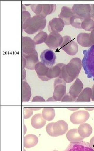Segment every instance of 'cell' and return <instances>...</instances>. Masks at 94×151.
<instances>
[{"mask_svg":"<svg viewBox=\"0 0 94 151\" xmlns=\"http://www.w3.org/2000/svg\"><path fill=\"white\" fill-rule=\"evenodd\" d=\"M82 67L81 59L78 58H73L68 64H64L62 67L61 73L58 77L63 79L66 83H72L78 76Z\"/></svg>","mask_w":94,"mask_h":151,"instance_id":"cell-1","label":"cell"},{"mask_svg":"<svg viewBox=\"0 0 94 151\" xmlns=\"http://www.w3.org/2000/svg\"><path fill=\"white\" fill-rule=\"evenodd\" d=\"M84 58L82 64L88 78L93 77L94 80V45L88 50L83 51Z\"/></svg>","mask_w":94,"mask_h":151,"instance_id":"cell-2","label":"cell"},{"mask_svg":"<svg viewBox=\"0 0 94 151\" xmlns=\"http://www.w3.org/2000/svg\"><path fill=\"white\" fill-rule=\"evenodd\" d=\"M46 17L40 15H37L31 17L26 29H24L26 33L33 35L38 32H41L46 24Z\"/></svg>","mask_w":94,"mask_h":151,"instance_id":"cell-3","label":"cell"},{"mask_svg":"<svg viewBox=\"0 0 94 151\" xmlns=\"http://www.w3.org/2000/svg\"><path fill=\"white\" fill-rule=\"evenodd\" d=\"M63 37V41L60 45V49L64 51L67 54L75 56L78 51L77 43L72 40L69 36H65Z\"/></svg>","mask_w":94,"mask_h":151,"instance_id":"cell-4","label":"cell"},{"mask_svg":"<svg viewBox=\"0 0 94 151\" xmlns=\"http://www.w3.org/2000/svg\"><path fill=\"white\" fill-rule=\"evenodd\" d=\"M65 81L62 78L58 77L54 83V92L53 97L56 102L61 101L62 99L66 94V88Z\"/></svg>","mask_w":94,"mask_h":151,"instance_id":"cell-5","label":"cell"},{"mask_svg":"<svg viewBox=\"0 0 94 151\" xmlns=\"http://www.w3.org/2000/svg\"><path fill=\"white\" fill-rule=\"evenodd\" d=\"M72 9L75 15L84 19L91 18V5L87 4H76L73 5Z\"/></svg>","mask_w":94,"mask_h":151,"instance_id":"cell-6","label":"cell"},{"mask_svg":"<svg viewBox=\"0 0 94 151\" xmlns=\"http://www.w3.org/2000/svg\"><path fill=\"white\" fill-rule=\"evenodd\" d=\"M41 62L48 67H52L56 63V55L51 49H46L43 51L40 55Z\"/></svg>","mask_w":94,"mask_h":151,"instance_id":"cell-7","label":"cell"},{"mask_svg":"<svg viewBox=\"0 0 94 151\" xmlns=\"http://www.w3.org/2000/svg\"><path fill=\"white\" fill-rule=\"evenodd\" d=\"M63 41V37L60 34L52 32L48 36L45 43L50 49H56L60 46Z\"/></svg>","mask_w":94,"mask_h":151,"instance_id":"cell-8","label":"cell"},{"mask_svg":"<svg viewBox=\"0 0 94 151\" xmlns=\"http://www.w3.org/2000/svg\"><path fill=\"white\" fill-rule=\"evenodd\" d=\"M89 113L84 110H80L71 114L70 120L74 124L79 125L84 123L89 118Z\"/></svg>","mask_w":94,"mask_h":151,"instance_id":"cell-9","label":"cell"},{"mask_svg":"<svg viewBox=\"0 0 94 151\" xmlns=\"http://www.w3.org/2000/svg\"><path fill=\"white\" fill-rule=\"evenodd\" d=\"M36 45L34 40L31 38L23 36L22 55H30L35 52Z\"/></svg>","mask_w":94,"mask_h":151,"instance_id":"cell-10","label":"cell"},{"mask_svg":"<svg viewBox=\"0 0 94 151\" xmlns=\"http://www.w3.org/2000/svg\"><path fill=\"white\" fill-rule=\"evenodd\" d=\"M63 151H94L90 144L84 141L71 143Z\"/></svg>","mask_w":94,"mask_h":151,"instance_id":"cell-11","label":"cell"},{"mask_svg":"<svg viewBox=\"0 0 94 151\" xmlns=\"http://www.w3.org/2000/svg\"><path fill=\"white\" fill-rule=\"evenodd\" d=\"M65 24L61 19L54 18L49 22L48 25V30L51 33H59L63 31Z\"/></svg>","mask_w":94,"mask_h":151,"instance_id":"cell-12","label":"cell"},{"mask_svg":"<svg viewBox=\"0 0 94 151\" xmlns=\"http://www.w3.org/2000/svg\"><path fill=\"white\" fill-rule=\"evenodd\" d=\"M84 84L81 81L77 78L72 86H71L68 93L73 99L76 100L78 96L83 91Z\"/></svg>","mask_w":94,"mask_h":151,"instance_id":"cell-13","label":"cell"},{"mask_svg":"<svg viewBox=\"0 0 94 151\" xmlns=\"http://www.w3.org/2000/svg\"><path fill=\"white\" fill-rule=\"evenodd\" d=\"M26 60V68L30 70H35V67L39 62L38 55L37 51L30 55H22Z\"/></svg>","mask_w":94,"mask_h":151,"instance_id":"cell-14","label":"cell"},{"mask_svg":"<svg viewBox=\"0 0 94 151\" xmlns=\"http://www.w3.org/2000/svg\"><path fill=\"white\" fill-rule=\"evenodd\" d=\"M49 67H47L41 62H39L35 67L36 73L39 79L42 81H49L47 78L46 75L49 69Z\"/></svg>","mask_w":94,"mask_h":151,"instance_id":"cell-15","label":"cell"},{"mask_svg":"<svg viewBox=\"0 0 94 151\" xmlns=\"http://www.w3.org/2000/svg\"><path fill=\"white\" fill-rule=\"evenodd\" d=\"M68 129V124L64 120H60L55 122L53 126V131L58 137L65 134Z\"/></svg>","mask_w":94,"mask_h":151,"instance_id":"cell-16","label":"cell"},{"mask_svg":"<svg viewBox=\"0 0 94 151\" xmlns=\"http://www.w3.org/2000/svg\"><path fill=\"white\" fill-rule=\"evenodd\" d=\"M74 13L71 8L64 6L61 8V12L59 14V18L63 21L65 25H70V19L71 17L75 15Z\"/></svg>","mask_w":94,"mask_h":151,"instance_id":"cell-17","label":"cell"},{"mask_svg":"<svg viewBox=\"0 0 94 151\" xmlns=\"http://www.w3.org/2000/svg\"><path fill=\"white\" fill-rule=\"evenodd\" d=\"M31 122L33 128L38 129H41L45 126L46 121L43 118L42 114L37 113L32 117Z\"/></svg>","mask_w":94,"mask_h":151,"instance_id":"cell-18","label":"cell"},{"mask_svg":"<svg viewBox=\"0 0 94 151\" xmlns=\"http://www.w3.org/2000/svg\"><path fill=\"white\" fill-rule=\"evenodd\" d=\"M77 42L83 47H90L93 45L90 38V33H80L77 37Z\"/></svg>","mask_w":94,"mask_h":151,"instance_id":"cell-19","label":"cell"},{"mask_svg":"<svg viewBox=\"0 0 94 151\" xmlns=\"http://www.w3.org/2000/svg\"><path fill=\"white\" fill-rule=\"evenodd\" d=\"M64 64L63 63H59L56 65L50 67L47 74V78L50 80L53 78L58 77L61 73L62 67Z\"/></svg>","mask_w":94,"mask_h":151,"instance_id":"cell-20","label":"cell"},{"mask_svg":"<svg viewBox=\"0 0 94 151\" xmlns=\"http://www.w3.org/2000/svg\"><path fill=\"white\" fill-rule=\"evenodd\" d=\"M92 128L90 125L88 123L80 124L78 128V131L80 137L83 138L89 137L92 133Z\"/></svg>","mask_w":94,"mask_h":151,"instance_id":"cell-21","label":"cell"},{"mask_svg":"<svg viewBox=\"0 0 94 151\" xmlns=\"http://www.w3.org/2000/svg\"><path fill=\"white\" fill-rule=\"evenodd\" d=\"M67 139L71 143H77L83 141L84 138L80 137L78 129H72L68 131L66 134Z\"/></svg>","mask_w":94,"mask_h":151,"instance_id":"cell-22","label":"cell"},{"mask_svg":"<svg viewBox=\"0 0 94 151\" xmlns=\"http://www.w3.org/2000/svg\"><path fill=\"white\" fill-rule=\"evenodd\" d=\"M38 139L37 136L33 134L27 135L24 137V145L25 148L29 149L37 145Z\"/></svg>","mask_w":94,"mask_h":151,"instance_id":"cell-23","label":"cell"},{"mask_svg":"<svg viewBox=\"0 0 94 151\" xmlns=\"http://www.w3.org/2000/svg\"><path fill=\"white\" fill-rule=\"evenodd\" d=\"M92 95V89L89 87L85 88L78 96L76 102H90Z\"/></svg>","mask_w":94,"mask_h":151,"instance_id":"cell-24","label":"cell"},{"mask_svg":"<svg viewBox=\"0 0 94 151\" xmlns=\"http://www.w3.org/2000/svg\"><path fill=\"white\" fill-rule=\"evenodd\" d=\"M31 95V90L30 86L26 81H23L22 102H29Z\"/></svg>","mask_w":94,"mask_h":151,"instance_id":"cell-25","label":"cell"},{"mask_svg":"<svg viewBox=\"0 0 94 151\" xmlns=\"http://www.w3.org/2000/svg\"><path fill=\"white\" fill-rule=\"evenodd\" d=\"M56 4H42L41 12L40 15L46 17L47 15L52 14L56 11Z\"/></svg>","mask_w":94,"mask_h":151,"instance_id":"cell-26","label":"cell"},{"mask_svg":"<svg viewBox=\"0 0 94 151\" xmlns=\"http://www.w3.org/2000/svg\"><path fill=\"white\" fill-rule=\"evenodd\" d=\"M42 115L46 120H53L56 116L54 109L53 108H45L43 109Z\"/></svg>","mask_w":94,"mask_h":151,"instance_id":"cell-27","label":"cell"},{"mask_svg":"<svg viewBox=\"0 0 94 151\" xmlns=\"http://www.w3.org/2000/svg\"><path fill=\"white\" fill-rule=\"evenodd\" d=\"M84 19L76 15L72 16L70 19V24L72 26L78 29H82L81 25Z\"/></svg>","mask_w":94,"mask_h":151,"instance_id":"cell-28","label":"cell"},{"mask_svg":"<svg viewBox=\"0 0 94 151\" xmlns=\"http://www.w3.org/2000/svg\"><path fill=\"white\" fill-rule=\"evenodd\" d=\"M81 28L85 30L92 32L94 29V21L92 19H84L81 25Z\"/></svg>","mask_w":94,"mask_h":151,"instance_id":"cell-29","label":"cell"},{"mask_svg":"<svg viewBox=\"0 0 94 151\" xmlns=\"http://www.w3.org/2000/svg\"><path fill=\"white\" fill-rule=\"evenodd\" d=\"M48 36V35L46 32L41 31L35 36L33 40H34L36 45H38L45 42Z\"/></svg>","mask_w":94,"mask_h":151,"instance_id":"cell-30","label":"cell"},{"mask_svg":"<svg viewBox=\"0 0 94 151\" xmlns=\"http://www.w3.org/2000/svg\"><path fill=\"white\" fill-rule=\"evenodd\" d=\"M23 29H26L28 23L31 18V14L29 12L27 11H22Z\"/></svg>","mask_w":94,"mask_h":151,"instance_id":"cell-31","label":"cell"},{"mask_svg":"<svg viewBox=\"0 0 94 151\" xmlns=\"http://www.w3.org/2000/svg\"><path fill=\"white\" fill-rule=\"evenodd\" d=\"M54 123L55 122H51L48 124L46 125V130L47 133L49 136L52 137H58V136L55 134L53 130V126Z\"/></svg>","mask_w":94,"mask_h":151,"instance_id":"cell-32","label":"cell"},{"mask_svg":"<svg viewBox=\"0 0 94 151\" xmlns=\"http://www.w3.org/2000/svg\"><path fill=\"white\" fill-rule=\"evenodd\" d=\"M30 7L33 13L37 15H40L41 12L42 4H31Z\"/></svg>","mask_w":94,"mask_h":151,"instance_id":"cell-33","label":"cell"},{"mask_svg":"<svg viewBox=\"0 0 94 151\" xmlns=\"http://www.w3.org/2000/svg\"><path fill=\"white\" fill-rule=\"evenodd\" d=\"M33 113V111L31 108H24V118L25 119H28L30 118Z\"/></svg>","mask_w":94,"mask_h":151,"instance_id":"cell-34","label":"cell"},{"mask_svg":"<svg viewBox=\"0 0 94 151\" xmlns=\"http://www.w3.org/2000/svg\"><path fill=\"white\" fill-rule=\"evenodd\" d=\"M76 101L73 99V98L70 95L69 93L66 94L61 101V102H74Z\"/></svg>","mask_w":94,"mask_h":151,"instance_id":"cell-35","label":"cell"},{"mask_svg":"<svg viewBox=\"0 0 94 151\" xmlns=\"http://www.w3.org/2000/svg\"><path fill=\"white\" fill-rule=\"evenodd\" d=\"M46 101L43 97L40 96L34 97L32 99V102H45Z\"/></svg>","mask_w":94,"mask_h":151,"instance_id":"cell-36","label":"cell"},{"mask_svg":"<svg viewBox=\"0 0 94 151\" xmlns=\"http://www.w3.org/2000/svg\"><path fill=\"white\" fill-rule=\"evenodd\" d=\"M91 18L94 21V4L91 5Z\"/></svg>","mask_w":94,"mask_h":151,"instance_id":"cell-37","label":"cell"},{"mask_svg":"<svg viewBox=\"0 0 94 151\" xmlns=\"http://www.w3.org/2000/svg\"><path fill=\"white\" fill-rule=\"evenodd\" d=\"M90 35L91 41L93 45H94V29L91 32V33H90Z\"/></svg>","mask_w":94,"mask_h":151,"instance_id":"cell-38","label":"cell"},{"mask_svg":"<svg viewBox=\"0 0 94 151\" xmlns=\"http://www.w3.org/2000/svg\"><path fill=\"white\" fill-rule=\"evenodd\" d=\"M22 68L23 69H24L26 67V59H25V58L24 57V56H22Z\"/></svg>","mask_w":94,"mask_h":151,"instance_id":"cell-39","label":"cell"},{"mask_svg":"<svg viewBox=\"0 0 94 151\" xmlns=\"http://www.w3.org/2000/svg\"><path fill=\"white\" fill-rule=\"evenodd\" d=\"M90 145L94 150V137H92L90 142Z\"/></svg>","mask_w":94,"mask_h":151,"instance_id":"cell-40","label":"cell"},{"mask_svg":"<svg viewBox=\"0 0 94 151\" xmlns=\"http://www.w3.org/2000/svg\"><path fill=\"white\" fill-rule=\"evenodd\" d=\"M22 73L23 81H24L25 79V78H26V71L25 70V69H23Z\"/></svg>","mask_w":94,"mask_h":151,"instance_id":"cell-41","label":"cell"},{"mask_svg":"<svg viewBox=\"0 0 94 151\" xmlns=\"http://www.w3.org/2000/svg\"><path fill=\"white\" fill-rule=\"evenodd\" d=\"M47 102H56V101L54 99L53 97L48 98L46 101Z\"/></svg>","mask_w":94,"mask_h":151,"instance_id":"cell-42","label":"cell"},{"mask_svg":"<svg viewBox=\"0 0 94 151\" xmlns=\"http://www.w3.org/2000/svg\"><path fill=\"white\" fill-rule=\"evenodd\" d=\"M92 97H91V99H92V100L94 102V84L92 88Z\"/></svg>","mask_w":94,"mask_h":151,"instance_id":"cell-43","label":"cell"},{"mask_svg":"<svg viewBox=\"0 0 94 151\" xmlns=\"http://www.w3.org/2000/svg\"><path fill=\"white\" fill-rule=\"evenodd\" d=\"M68 110H71V111H76V110H78V109H80V108H68Z\"/></svg>","mask_w":94,"mask_h":151,"instance_id":"cell-44","label":"cell"},{"mask_svg":"<svg viewBox=\"0 0 94 151\" xmlns=\"http://www.w3.org/2000/svg\"><path fill=\"white\" fill-rule=\"evenodd\" d=\"M33 111H38V110H41V108H31Z\"/></svg>","mask_w":94,"mask_h":151,"instance_id":"cell-45","label":"cell"},{"mask_svg":"<svg viewBox=\"0 0 94 151\" xmlns=\"http://www.w3.org/2000/svg\"><path fill=\"white\" fill-rule=\"evenodd\" d=\"M85 109L86 110H88V111H92V110H94V108H85Z\"/></svg>","mask_w":94,"mask_h":151,"instance_id":"cell-46","label":"cell"},{"mask_svg":"<svg viewBox=\"0 0 94 151\" xmlns=\"http://www.w3.org/2000/svg\"><path fill=\"white\" fill-rule=\"evenodd\" d=\"M24 134H26L27 132V128L26 127V125H24Z\"/></svg>","mask_w":94,"mask_h":151,"instance_id":"cell-47","label":"cell"},{"mask_svg":"<svg viewBox=\"0 0 94 151\" xmlns=\"http://www.w3.org/2000/svg\"><path fill=\"white\" fill-rule=\"evenodd\" d=\"M26 11V9H25V7L24 6V4H23V11Z\"/></svg>","mask_w":94,"mask_h":151,"instance_id":"cell-48","label":"cell"},{"mask_svg":"<svg viewBox=\"0 0 94 151\" xmlns=\"http://www.w3.org/2000/svg\"><path fill=\"white\" fill-rule=\"evenodd\" d=\"M24 151H26V150L24 149Z\"/></svg>","mask_w":94,"mask_h":151,"instance_id":"cell-49","label":"cell"},{"mask_svg":"<svg viewBox=\"0 0 94 151\" xmlns=\"http://www.w3.org/2000/svg\"><path fill=\"white\" fill-rule=\"evenodd\" d=\"M56 151V150H54V151Z\"/></svg>","mask_w":94,"mask_h":151,"instance_id":"cell-50","label":"cell"}]
</instances>
